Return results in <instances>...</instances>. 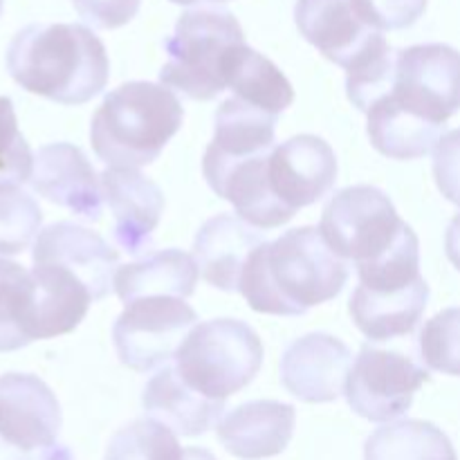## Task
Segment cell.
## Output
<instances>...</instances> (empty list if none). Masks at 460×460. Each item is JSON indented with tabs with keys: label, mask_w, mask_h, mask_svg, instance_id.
<instances>
[{
	"label": "cell",
	"mask_w": 460,
	"mask_h": 460,
	"mask_svg": "<svg viewBox=\"0 0 460 460\" xmlns=\"http://www.w3.org/2000/svg\"><path fill=\"white\" fill-rule=\"evenodd\" d=\"M346 281L349 265L328 250L319 229L296 227L252 252L238 292L254 313L304 317L335 299Z\"/></svg>",
	"instance_id": "6da1fadb"
},
{
	"label": "cell",
	"mask_w": 460,
	"mask_h": 460,
	"mask_svg": "<svg viewBox=\"0 0 460 460\" xmlns=\"http://www.w3.org/2000/svg\"><path fill=\"white\" fill-rule=\"evenodd\" d=\"M9 76L27 93L81 106L103 93L111 76L106 48L76 22L27 25L7 48Z\"/></svg>",
	"instance_id": "7a4b0ae2"
},
{
	"label": "cell",
	"mask_w": 460,
	"mask_h": 460,
	"mask_svg": "<svg viewBox=\"0 0 460 460\" xmlns=\"http://www.w3.org/2000/svg\"><path fill=\"white\" fill-rule=\"evenodd\" d=\"M182 119L175 93L151 81H128L103 97L93 115L90 144L108 166L139 171L160 157Z\"/></svg>",
	"instance_id": "3957f363"
},
{
	"label": "cell",
	"mask_w": 460,
	"mask_h": 460,
	"mask_svg": "<svg viewBox=\"0 0 460 460\" xmlns=\"http://www.w3.org/2000/svg\"><path fill=\"white\" fill-rule=\"evenodd\" d=\"M245 34L232 12L211 7L189 9L164 40L166 63L160 81L171 93L196 102H211L225 93V67Z\"/></svg>",
	"instance_id": "277c9868"
},
{
	"label": "cell",
	"mask_w": 460,
	"mask_h": 460,
	"mask_svg": "<svg viewBox=\"0 0 460 460\" xmlns=\"http://www.w3.org/2000/svg\"><path fill=\"white\" fill-rule=\"evenodd\" d=\"M263 367V344L238 319H214L189 331L175 350V373L198 395L225 402L252 385Z\"/></svg>",
	"instance_id": "5b68a950"
},
{
	"label": "cell",
	"mask_w": 460,
	"mask_h": 460,
	"mask_svg": "<svg viewBox=\"0 0 460 460\" xmlns=\"http://www.w3.org/2000/svg\"><path fill=\"white\" fill-rule=\"evenodd\" d=\"M404 223L382 189L355 184L337 191L323 207L319 234L328 250L355 268L382 259L402 236Z\"/></svg>",
	"instance_id": "8992f818"
},
{
	"label": "cell",
	"mask_w": 460,
	"mask_h": 460,
	"mask_svg": "<svg viewBox=\"0 0 460 460\" xmlns=\"http://www.w3.org/2000/svg\"><path fill=\"white\" fill-rule=\"evenodd\" d=\"M391 103L429 124L443 126L458 111V52L445 43L395 49Z\"/></svg>",
	"instance_id": "52a82bcc"
},
{
	"label": "cell",
	"mask_w": 460,
	"mask_h": 460,
	"mask_svg": "<svg viewBox=\"0 0 460 460\" xmlns=\"http://www.w3.org/2000/svg\"><path fill=\"white\" fill-rule=\"evenodd\" d=\"M429 371L398 350L364 344L350 364L344 395L358 416L371 422H389L411 409Z\"/></svg>",
	"instance_id": "ba28073f"
},
{
	"label": "cell",
	"mask_w": 460,
	"mask_h": 460,
	"mask_svg": "<svg viewBox=\"0 0 460 460\" xmlns=\"http://www.w3.org/2000/svg\"><path fill=\"white\" fill-rule=\"evenodd\" d=\"M196 322V310L175 296L133 301L112 328L117 358L137 373L155 371L173 358Z\"/></svg>",
	"instance_id": "9c48e42d"
},
{
	"label": "cell",
	"mask_w": 460,
	"mask_h": 460,
	"mask_svg": "<svg viewBox=\"0 0 460 460\" xmlns=\"http://www.w3.org/2000/svg\"><path fill=\"white\" fill-rule=\"evenodd\" d=\"M340 173L337 155L326 139L296 135L272 148L268 182L279 202L290 211L310 207L332 191Z\"/></svg>",
	"instance_id": "30bf717a"
},
{
	"label": "cell",
	"mask_w": 460,
	"mask_h": 460,
	"mask_svg": "<svg viewBox=\"0 0 460 460\" xmlns=\"http://www.w3.org/2000/svg\"><path fill=\"white\" fill-rule=\"evenodd\" d=\"M34 265H57L79 279L90 299L102 301L112 292L119 254L99 234L76 223H52L36 234Z\"/></svg>",
	"instance_id": "8fae6325"
},
{
	"label": "cell",
	"mask_w": 460,
	"mask_h": 460,
	"mask_svg": "<svg viewBox=\"0 0 460 460\" xmlns=\"http://www.w3.org/2000/svg\"><path fill=\"white\" fill-rule=\"evenodd\" d=\"M296 30L328 61L349 70L386 43L362 21L353 0H296Z\"/></svg>",
	"instance_id": "7c38bea8"
},
{
	"label": "cell",
	"mask_w": 460,
	"mask_h": 460,
	"mask_svg": "<svg viewBox=\"0 0 460 460\" xmlns=\"http://www.w3.org/2000/svg\"><path fill=\"white\" fill-rule=\"evenodd\" d=\"M63 411L54 391L30 373L0 376V436L22 452L57 445Z\"/></svg>",
	"instance_id": "4fadbf2b"
},
{
	"label": "cell",
	"mask_w": 460,
	"mask_h": 460,
	"mask_svg": "<svg viewBox=\"0 0 460 460\" xmlns=\"http://www.w3.org/2000/svg\"><path fill=\"white\" fill-rule=\"evenodd\" d=\"M353 355L349 346L326 332L299 337L283 350L279 371L281 385L308 404L335 402L344 395Z\"/></svg>",
	"instance_id": "5bb4252c"
},
{
	"label": "cell",
	"mask_w": 460,
	"mask_h": 460,
	"mask_svg": "<svg viewBox=\"0 0 460 460\" xmlns=\"http://www.w3.org/2000/svg\"><path fill=\"white\" fill-rule=\"evenodd\" d=\"M30 182L39 196L79 218L97 223L102 216L103 198L99 175L75 144L58 142L40 146L34 155Z\"/></svg>",
	"instance_id": "9a60e30c"
},
{
	"label": "cell",
	"mask_w": 460,
	"mask_h": 460,
	"mask_svg": "<svg viewBox=\"0 0 460 460\" xmlns=\"http://www.w3.org/2000/svg\"><path fill=\"white\" fill-rule=\"evenodd\" d=\"M102 198L115 216V243L130 256L151 243L164 211V193L137 169H111L99 175Z\"/></svg>",
	"instance_id": "2e32d148"
},
{
	"label": "cell",
	"mask_w": 460,
	"mask_h": 460,
	"mask_svg": "<svg viewBox=\"0 0 460 460\" xmlns=\"http://www.w3.org/2000/svg\"><path fill=\"white\" fill-rule=\"evenodd\" d=\"M296 411L292 404L277 400H252L232 409L218 422L220 445L241 460L279 456L295 434Z\"/></svg>",
	"instance_id": "e0dca14e"
},
{
	"label": "cell",
	"mask_w": 460,
	"mask_h": 460,
	"mask_svg": "<svg viewBox=\"0 0 460 460\" xmlns=\"http://www.w3.org/2000/svg\"><path fill=\"white\" fill-rule=\"evenodd\" d=\"M265 236L229 214H218L207 220L196 234L193 261L198 272L209 286L223 292H238L243 268Z\"/></svg>",
	"instance_id": "ac0fdd59"
},
{
	"label": "cell",
	"mask_w": 460,
	"mask_h": 460,
	"mask_svg": "<svg viewBox=\"0 0 460 460\" xmlns=\"http://www.w3.org/2000/svg\"><path fill=\"white\" fill-rule=\"evenodd\" d=\"M429 301L425 279L400 290H367L358 286L350 295L349 310L355 326L371 341L404 337L418 326Z\"/></svg>",
	"instance_id": "d6986e66"
},
{
	"label": "cell",
	"mask_w": 460,
	"mask_h": 460,
	"mask_svg": "<svg viewBox=\"0 0 460 460\" xmlns=\"http://www.w3.org/2000/svg\"><path fill=\"white\" fill-rule=\"evenodd\" d=\"M142 404L151 420L187 438L207 434L225 411V402H214L189 389L175 373L173 364L148 380Z\"/></svg>",
	"instance_id": "ffe728a7"
},
{
	"label": "cell",
	"mask_w": 460,
	"mask_h": 460,
	"mask_svg": "<svg viewBox=\"0 0 460 460\" xmlns=\"http://www.w3.org/2000/svg\"><path fill=\"white\" fill-rule=\"evenodd\" d=\"M196 283L198 265L191 254L182 250H162L117 268L112 290L121 304L128 305L148 296L187 299L196 292Z\"/></svg>",
	"instance_id": "44dd1931"
},
{
	"label": "cell",
	"mask_w": 460,
	"mask_h": 460,
	"mask_svg": "<svg viewBox=\"0 0 460 460\" xmlns=\"http://www.w3.org/2000/svg\"><path fill=\"white\" fill-rule=\"evenodd\" d=\"M34 337L52 340L75 331L88 314L90 299L84 283L57 265H34Z\"/></svg>",
	"instance_id": "7402d4cb"
},
{
	"label": "cell",
	"mask_w": 460,
	"mask_h": 460,
	"mask_svg": "<svg viewBox=\"0 0 460 460\" xmlns=\"http://www.w3.org/2000/svg\"><path fill=\"white\" fill-rule=\"evenodd\" d=\"M250 106L279 117L295 102V88L288 76L247 43L234 48L225 67V90Z\"/></svg>",
	"instance_id": "603a6c76"
},
{
	"label": "cell",
	"mask_w": 460,
	"mask_h": 460,
	"mask_svg": "<svg viewBox=\"0 0 460 460\" xmlns=\"http://www.w3.org/2000/svg\"><path fill=\"white\" fill-rule=\"evenodd\" d=\"M368 139L373 148L391 160H418L438 146L443 126L409 115L402 108L382 97L367 111Z\"/></svg>",
	"instance_id": "cb8c5ba5"
},
{
	"label": "cell",
	"mask_w": 460,
	"mask_h": 460,
	"mask_svg": "<svg viewBox=\"0 0 460 460\" xmlns=\"http://www.w3.org/2000/svg\"><path fill=\"white\" fill-rule=\"evenodd\" d=\"M364 460H458L452 440L427 420H398L380 427L364 445Z\"/></svg>",
	"instance_id": "d4e9b609"
},
{
	"label": "cell",
	"mask_w": 460,
	"mask_h": 460,
	"mask_svg": "<svg viewBox=\"0 0 460 460\" xmlns=\"http://www.w3.org/2000/svg\"><path fill=\"white\" fill-rule=\"evenodd\" d=\"M34 281L21 263L0 259V353L25 349L34 337Z\"/></svg>",
	"instance_id": "484cf974"
},
{
	"label": "cell",
	"mask_w": 460,
	"mask_h": 460,
	"mask_svg": "<svg viewBox=\"0 0 460 460\" xmlns=\"http://www.w3.org/2000/svg\"><path fill=\"white\" fill-rule=\"evenodd\" d=\"M103 460H182V447L173 431L139 418L112 436Z\"/></svg>",
	"instance_id": "4316f807"
},
{
	"label": "cell",
	"mask_w": 460,
	"mask_h": 460,
	"mask_svg": "<svg viewBox=\"0 0 460 460\" xmlns=\"http://www.w3.org/2000/svg\"><path fill=\"white\" fill-rule=\"evenodd\" d=\"M43 211L30 193L0 191V256L22 254L40 232Z\"/></svg>",
	"instance_id": "83f0119b"
},
{
	"label": "cell",
	"mask_w": 460,
	"mask_h": 460,
	"mask_svg": "<svg viewBox=\"0 0 460 460\" xmlns=\"http://www.w3.org/2000/svg\"><path fill=\"white\" fill-rule=\"evenodd\" d=\"M395 49L385 43L359 63L346 70V94L358 111L367 112L391 90Z\"/></svg>",
	"instance_id": "f1b7e54d"
},
{
	"label": "cell",
	"mask_w": 460,
	"mask_h": 460,
	"mask_svg": "<svg viewBox=\"0 0 460 460\" xmlns=\"http://www.w3.org/2000/svg\"><path fill=\"white\" fill-rule=\"evenodd\" d=\"M31 164L34 155L18 128L12 99L0 97V191H13L30 182Z\"/></svg>",
	"instance_id": "f546056e"
},
{
	"label": "cell",
	"mask_w": 460,
	"mask_h": 460,
	"mask_svg": "<svg viewBox=\"0 0 460 460\" xmlns=\"http://www.w3.org/2000/svg\"><path fill=\"white\" fill-rule=\"evenodd\" d=\"M422 362L447 376H458V310L436 314L420 332Z\"/></svg>",
	"instance_id": "4dcf8cb0"
},
{
	"label": "cell",
	"mask_w": 460,
	"mask_h": 460,
	"mask_svg": "<svg viewBox=\"0 0 460 460\" xmlns=\"http://www.w3.org/2000/svg\"><path fill=\"white\" fill-rule=\"evenodd\" d=\"M367 25L377 31L407 30L425 13L427 0H353Z\"/></svg>",
	"instance_id": "1f68e13d"
},
{
	"label": "cell",
	"mask_w": 460,
	"mask_h": 460,
	"mask_svg": "<svg viewBox=\"0 0 460 460\" xmlns=\"http://www.w3.org/2000/svg\"><path fill=\"white\" fill-rule=\"evenodd\" d=\"M142 0H72L81 21L97 30H117L137 16Z\"/></svg>",
	"instance_id": "d6a6232c"
},
{
	"label": "cell",
	"mask_w": 460,
	"mask_h": 460,
	"mask_svg": "<svg viewBox=\"0 0 460 460\" xmlns=\"http://www.w3.org/2000/svg\"><path fill=\"white\" fill-rule=\"evenodd\" d=\"M0 460H72V452L58 443L40 452H22L0 436Z\"/></svg>",
	"instance_id": "836d02e7"
},
{
	"label": "cell",
	"mask_w": 460,
	"mask_h": 460,
	"mask_svg": "<svg viewBox=\"0 0 460 460\" xmlns=\"http://www.w3.org/2000/svg\"><path fill=\"white\" fill-rule=\"evenodd\" d=\"M182 460H216V456L202 447H187L182 449Z\"/></svg>",
	"instance_id": "e575fe53"
},
{
	"label": "cell",
	"mask_w": 460,
	"mask_h": 460,
	"mask_svg": "<svg viewBox=\"0 0 460 460\" xmlns=\"http://www.w3.org/2000/svg\"><path fill=\"white\" fill-rule=\"evenodd\" d=\"M175 4H182V7H198V4H223L229 0H171Z\"/></svg>",
	"instance_id": "d590c367"
},
{
	"label": "cell",
	"mask_w": 460,
	"mask_h": 460,
	"mask_svg": "<svg viewBox=\"0 0 460 460\" xmlns=\"http://www.w3.org/2000/svg\"><path fill=\"white\" fill-rule=\"evenodd\" d=\"M3 3H4V0H0V13H3Z\"/></svg>",
	"instance_id": "8d00e7d4"
}]
</instances>
